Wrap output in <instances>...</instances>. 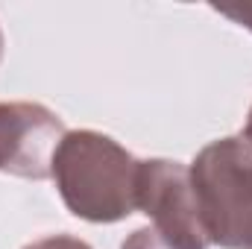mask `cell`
<instances>
[{
    "mask_svg": "<svg viewBox=\"0 0 252 249\" xmlns=\"http://www.w3.org/2000/svg\"><path fill=\"white\" fill-rule=\"evenodd\" d=\"M141 161L94 129L67 132L53 156L50 176L67 211L88 223H118L138 211Z\"/></svg>",
    "mask_w": 252,
    "mask_h": 249,
    "instance_id": "6da1fadb",
    "label": "cell"
},
{
    "mask_svg": "<svg viewBox=\"0 0 252 249\" xmlns=\"http://www.w3.org/2000/svg\"><path fill=\"white\" fill-rule=\"evenodd\" d=\"M190 185L208 244L252 249V150L244 138L202 147L190 164Z\"/></svg>",
    "mask_w": 252,
    "mask_h": 249,
    "instance_id": "7a4b0ae2",
    "label": "cell"
},
{
    "mask_svg": "<svg viewBox=\"0 0 252 249\" xmlns=\"http://www.w3.org/2000/svg\"><path fill=\"white\" fill-rule=\"evenodd\" d=\"M138 211L153 217V229L185 244L188 249H205L208 238L199 220L190 170L179 161L147 158L138 167Z\"/></svg>",
    "mask_w": 252,
    "mask_h": 249,
    "instance_id": "3957f363",
    "label": "cell"
},
{
    "mask_svg": "<svg viewBox=\"0 0 252 249\" xmlns=\"http://www.w3.org/2000/svg\"><path fill=\"white\" fill-rule=\"evenodd\" d=\"M64 135L62 118L41 103H0V170L47 179Z\"/></svg>",
    "mask_w": 252,
    "mask_h": 249,
    "instance_id": "277c9868",
    "label": "cell"
},
{
    "mask_svg": "<svg viewBox=\"0 0 252 249\" xmlns=\"http://www.w3.org/2000/svg\"><path fill=\"white\" fill-rule=\"evenodd\" d=\"M121 249H188V247L173 241V238H167V235H161L153 226H144V229H135L121 244Z\"/></svg>",
    "mask_w": 252,
    "mask_h": 249,
    "instance_id": "5b68a950",
    "label": "cell"
},
{
    "mask_svg": "<svg viewBox=\"0 0 252 249\" xmlns=\"http://www.w3.org/2000/svg\"><path fill=\"white\" fill-rule=\"evenodd\" d=\"M211 9L220 12L223 18H229V21L252 30V3H214Z\"/></svg>",
    "mask_w": 252,
    "mask_h": 249,
    "instance_id": "8992f818",
    "label": "cell"
},
{
    "mask_svg": "<svg viewBox=\"0 0 252 249\" xmlns=\"http://www.w3.org/2000/svg\"><path fill=\"white\" fill-rule=\"evenodd\" d=\"M24 249H91V247H88L85 241L73 238V235H47V238H41V241L27 244Z\"/></svg>",
    "mask_w": 252,
    "mask_h": 249,
    "instance_id": "52a82bcc",
    "label": "cell"
},
{
    "mask_svg": "<svg viewBox=\"0 0 252 249\" xmlns=\"http://www.w3.org/2000/svg\"><path fill=\"white\" fill-rule=\"evenodd\" d=\"M244 141L250 144V150H252V106H250V118H247V126H244Z\"/></svg>",
    "mask_w": 252,
    "mask_h": 249,
    "instance_id": "ba28073f",
    "label": "cell"
},
{
    "mask_svg": "<svg viewBox=\"0 0 252 249\" xmlns=\"http://www.w3.org/2000/svg\"><path fill=\"white\" fill-rule=\"evenodd\" d=\"M3 47H6V41H3V30H0V59H3Z\"/></svg>",
    "mask_w": 252,
    "mask_h": 249,
    "instance_id": "9c48e42d",
    "label": "cell"
}]
</instances>
